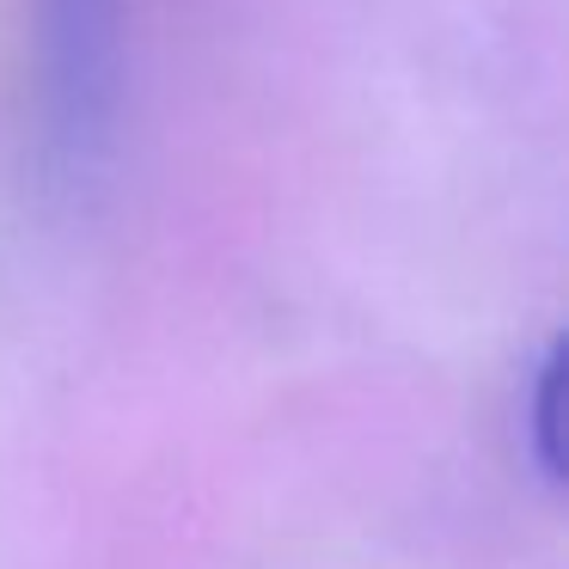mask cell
Instances as JSON below:
<instances>
[{
  "label": "cell",
  "mask_w": 569,
  "mask_h": 569,
  "mask_svg": "<svg viewBox=\"0 0 569 569\" xmlns=\"http://www.w3.org/2000/svg\"><path fill=\"white\" fill-rule=\"evenodd\" d=\"M43 148L68 178L111 148L123 99V0H31Z\"/></svg>",
  "instance_id": "1"
},
{
  "label": "cell",
  "mask_w": 569,
  "mask_h": 569,
  "mask_svg": "<svg viewBox=\"0 0 569 569\" xmlns=\"http://www.w3.org/2000/svg\"><path fill=\"white\" fill-rule=\"evenodd\" d=\"M557 398H563V356L557 343L532 368V453H539L545 478H563V422H557Z\"/></svg>",
  "instance_id": "2"
}]
</instances>
